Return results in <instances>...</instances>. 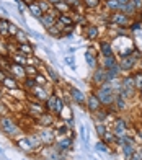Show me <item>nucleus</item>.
Returning <instances> with one entry per match:
<instances>
[{"instance_id":"nucleus-1","label":"nucleus","mask_w":142,"mask_h":160,"mask_svg":"<svg viewBox=\"0 0 142 160\" xmlns=\"http://www.w3.org/2000/svg\"><path fill=\"white\" fill-rule=\"evenodd\" d=\"M21 131L23 129H21L20 122L13 118L10 113L0 116V132H2L3 136L10 137V139H17Z\"/></svg>"},{"instance_id":"nucleus-2","label":"nucleus","mask_w":142,"mask_h":160,"mask_svg":"<svg viewBox=\"0 0 142 160\" xmlns=\"http://www.w3.org/2000/svg\"><path fill=\"white\" fill-rule=\"evenodd\" d=\"M95 92V95L98 97V100L101 101V105L103 106H110L115 103V98H116V90H115V87L111 85V82H106L100 87H96V88H93Z\"/></svg>"},{"instance_id":"nucleus-3","label":"nucleus","mask_w":142,"mask_h":160,"mask_svg":"<svg viewBox=\"0 0 142 160\" xmlns=\"http://www.w3.org/2000/svg\"><path fill=\"white\" fill-rule=\"evenodd\" d=\"M113 41H115L113 42V49H115V54L119 56V59L131 56L132 51L136 49V46H134V42L129 36H118V38H115Z\"/></svg>"},{"instance_id":"nucleus-4","label":"nucleus","mask_w":142,"mask_h":160,"mask_svg":"<svg viewBox=\"0 0 142 160\" xmlns=\"http://www.w3.org/2000/svg\"><path fill=\"white\" fill-rule=\"evenodd\" d=\"M64 100L59 97V95H56V93H51L49 95V98L44 101V108H46V111L49 113H52L56 116H59V113L62 111V108H64Z\"/></svg>"},{"instance_id":"nucleus-5","label":"nucleus","mask_w":142,"mask_h":160,"mask_svg":"<svg viewBox=\"0 0 142 160\" xmlns=\"http://www.w3.org/2000/svg\"><path fill=\"white\" fill-rule=\"evenodd\" d=\"M106 82H108V70L101 67V65H98L93 70V75H91V85H93V88H96V87H100Z\"/></svg>"},{"instance_id":"nucleus-6","label":"nucleus","mask_w":142,"mask_h":160,"mask_svg":"<svg viewBox=\"0 0 142 160\" xmlns=\"http://www.w3.org/2000/svg\"><path fill=\"white\" fill-rule=\"evenodd\" d=\"M132 20L134 18H131L129 15H126V13H123V12H113V13H110V23H113V25H118V26H129L131 23H132Z\"/></svg>"},{"instance_id":"nucleus-7","label":"nucleus","mask_w":142,"mask_h":160,"mask_svg":"<svg viewBox=\"0 0 142 160\" xmlns=\"http://www.w3.org/2000/svg\"><path fill=\"white\" fill-rule=\"evenodd\" d=\"M113 132H115L116 137L129 136V122L124 118H116V121L113 122Z\"/></svg>"},{"instance_id":"nucleus-8","label":"nucleus","mask_w":142,"mask_h":160,"mask_svg":"<svg viewBox=\"0 0 142 160\" xmlns=\"http://www.w3.org/2000/svg\"><path fill=\"white\" fill-rule=\"evenodd\" d=\"M39 139L42 142V145H54L56 139H57V134H56L54 128H41L39 131Z\"/></svg>"},{"instance_id":"nucleus-9","label":"nucleus","mask_w":142,"mask_h":160,"mask_svg":"<svg viewBox=\"0 0 142 160\" xmlns=\"http://www.w3.org/2000/svg\"><path fill=\"white\" fill-rule=\"evenodd\" d=\"M42 113H46V108H44V105H42L41 101L34 100V98L28 100V114H30L31 118L36 119V118H39Z\"/></svg>"},{"instance_id":"nucleus-10","label":"nucleus","mask_w":142,"mask_h":160,"mask_svg":"<svg viewBox=\"0 0 142 160\" xmlns=\"http://www.w3.org/2000/svg\"><path fill=\"white\" fill-rule=\"evenodd\" d=\"M56 122H57V116L49 111L42 113L39 118H36V126H39V128H54Z\"/></svg>"},{"instance_id":"nucleus-11","label":"nucleus","mask_w":142,"mask_h":160,"mask_svg":"<svg viewBox=\"0 0 142 160\" xmlns=\"http://www.w3.org/2000/svg\"><path fill=\"white\" fill-rule=\"evenodd\" d=\"M82 33L87 41H96L100 38V28L93 23H87L85 26H82Z\"/></svg>"},{"instance_id":"nucleus-12","label":"nucleus","mask_w":142,"mask_h":160,"mask_svg":"<svg viewBox=\"0 0 142 160\" xmlns=\"http://www.w3.org/2000/svg\"><path fill=\"white\" fill-rule=\"evenodd\" d=\"M72 144H74V137H70V136H61L54 142L56 149L59 152H62V154H66V152H69L72 149Z\"/></svg>"},{"instance_id":"nucleus-13","label":"nucleus","mask_w":142,"mask_h":160,"mask_svg":"<svg viewBox=\"0 0 142 160\" xmlns=\"http://www.w3.org/2000/svg\"><path fill=\"white\" fill-rule=\"evenodd\" d=\"M137 64H139V61L132 54L127 56V57H121V59H119V67H121V72H126V74H131V72L136 69Z\"/></svg>"},{"instance_id":"nucleus-14","label":"nucleus","mask_w":142,"mask_h":160,"mask_svg":"<svg viewBox=\"0 0 142 160\" xmlns=\"http://www.w3.org/2000/svg\"><path fill=\"white\" fill-rule=\"evenodd\" d=\"M57 15H59V12H57V10H54V7H52V10H51V12L42 13V17L39 18V21L42 23V26H44L46 30H49L51 26H54L56 23H57Z\"/></svg>"},{"instance_id":"nucleus-15","label":"nucleus","mask_w":142,"mask_h":160,"mask_svg":"<svg viewBox=\"0 0 142 160\" xmlns=\"http://www.w3.org/2000/svg\"><path fill=\"white\" fill-rule=\"evenodd\" d=\"M69 97L79 106H85V103H87V95L82 90L77 88V87H69Z\"/></svg>"},{"instance_id":"nucleus-16","label":"nucleus","mask_w":142,"mask_h":160,"mask_svg":"<svg viewBox=\"0 0 142 160\" xmlns=\"http://www.w3.org/2000/svg\"><path fill=\"white\" fill-rule=\"evenodd\" d=\"M85 108L93 114V113H96L100 108H103V105H101V101L98 100V97L95 95V92H91L90 95L87 97V103H85Z\"/></svg>"},{"instance_id":"nucleus-17","label":"nucleus","mask_w":142,"mask_h":160,"mask_svg":"<svg viewBox=\"0 0 142 160\" xmlns=\"http://www.w3.org/2000/svg\"><path fill=\"white\" fill-rule=\"evenodd\" d=\"M15 145L21 152H25V154H34V152H36L33 149V145H31L30 139H28V136H20L18 139H15Z\"/></svg>"},{"instance_id":"nucleus-18","label":"nucleus","mask_w":142,"mask_h":160,"mask_svg":"<svg viewBox=\"0 0 142 160\" xmlns=\"http://www.w3.org/2000/svg\"><path fill=\"white\" fill-rule=\"evenodd\" d=\"M98 52L101 57H110V56H116L115 49H113V42L110 39H101L98 42Z\"/></svg>"},{"instance_id":"nucleus-19","label":"nucleus","mask_w":142,"mask_h":160,"mask_svg":"<svg viewBox=\"0 0 142 160\" xmlns=\"http://www.w3.org/2000/svg\"><path fill=\"white\" fill-rule=\"evenodd\" d=\"M85 61L90 65V69L95 70L98 65H100V52L95 49H87V52H85Z\"/></svg>"},{"instance_id":"nucleus-20","label":"nucleus","mask_w":142,"mask_h":160,"mask_svg":"<svg viewBox=\"0 0 142 160\" xmlns=\"http://www.w3.org/2000/svg\"><path fill=\"white\" fill-rule=\"evenodd\" d=\"M8 75L18 78L20 82H23V80L26 78V70H25V65H20V64H15L12 62L10 69H8Z\"/></svg>"},{"instance_id":"nucleus-21","label":"nucleus","mask_w":142,"mask_h":160,"mask_svg":"<svg viewBox=\"0 0 142 160\" xmlns=\"http://www.w3.org/2000/svg\"><path fill=\"white\" fill-rule=\"evenodd\" d=\"M46 88H47V87H39V85H36V87H34V88L30 92V93H31L30 98H34V100L41 101V103H42V101H46V100L49 98V95H51V93H49Z\"/></svg>"},{"instance_id":"nucleus-22","label":"nucleus","mask_w":142,"mask_h":160,"mask_svg":"<svg viewBox=\"0 0 142 160\" xmlns=\"http://www.w3.org/2000/svg\"><path fill=\"white\" fill-rule=\"evenodd\" d=\"M2 87L5 90H10V92H13V90H18V88H21V83H20V80L18 78H15V77H12V75H8L3 82H2Z\"/></svg>"},{"instance_id":"nucleus-23","label":"nucleus","mask_w":142,"mask_h":160,"mask_svg":"<svg viewBox=\"0 0 142 160\" xmlns=\"http://www.w3.org/2000/svg\"><path fill=\"white\" fill-rule=\"evenodd\" d=\"M17 52L23 54L25 57L30 59V57L34 56V48H33L31 42H21V44H17Z\"/></svg>"},{"instance_id":"nucleus-24","label":"nucleus","mask_w":142,"mask_h":160,"mask_svg":"<svg viewBox=\"0 0 142 160\" xmlns=\"http://www.w3.org/2000/svg\"><path fill=\"white\" fill-rule=\"evenodd\" d=\"M10 25H12V21L8 18H0V38H3V39L10 38Z\"/></svg>"},{"instance_id":"nucleus-25","label":"nucleus","mask_w":142,"mask_h":160,"mask_svg":"<svg viewBox=\"0 0 142 160\" xmlns=\"http://www.w3.org/2000/svg\"><path fill=\"white\" fill-rule=\"evenodd\" d=\"M57 23H61L62 26H75V21H74V17L72 13H59L57 15Z\"/></svg>"},{"instance_id":"nucleus-26","label":"nucleus","mask_w":142,"mask_h":160,"mask_svg":"<svg viewBox=\"0 0 142 160\" xmlns=\"http://www.w3.org/2000/svg\"><path fill=\"white\" fill-rule=\"evenodd\" d=\"M101 67H105L106 70H110L113 67H116V65H119V59L116 56H110V57H101Z\"/></svg>"},{"instance_id":"nucleus-27","label":"nucleus","mask_w":142,"mask_h":160,"mask_svg":"<svg viewBox=\"0 0 142 160\" xmlns=\"http://www.w3.org/2000/svg\"><path fill=\"white\" fill-rule=\"evenodd\" d=\"M121 150H123V154H124L126 160H127V158H131V155L134 154V152H136V142H134V141L124 142V144L121 145Z\"/></svg>"},{"instance_id":"nucleus-28","label":"nucleus","mask_w":142,"mask_h":160,"mask_svg":"<svg viewBox=\"0 0 142 160\" xmlns=\"http://www.w3.org/2000/svg\"><path fill=\"white\" fill-rule=\"evenodd\" d=\"M121 87L129 90H136V80H134V74H126L121 78Z\"/></svg>"},{"instance_id":"nucleus-29","label":"nucleus","mask_w":142,"mask_h":160,"mask_svg":"<svg viewBox=\"0 0 142 160\" xmlns=\"http://www.w3.org/2000/svg\"><path fill=\"white\" fill-rule=\"evenodd\" d=\"M26 8L28 12H30V15H33L34 18H41L42 17V10H41V7L38 5V0H34V2H31L30 5H26Z\"/></svg>"},{"instance_id":"nucleus-30","label":"nucleus","mask_w":142,"mask_h":160,"mask_svg":"<svg viewBox=\"0 0 142 160\" xmlns=\"http://www.w3.org/2000/svg\"><path fill=\"white\" fill-rule=\"evenodd\" d=\"M47 33L52 36V38H62L64 33H66V26H62L61 23H56L54 26H51L47 30Z\"/></svg>"},{"instance_id":"nucleus-31","label":"nucleus","mask_w":142,"mask_h":160,"mask_svg":"<svg viewBox=\"0 0 142 160\" xmlns=\"http://www.w3.org/2000/svg\"><path fill=\"white\" fill-rule=\"evenodd\" d=\"M101 0H82V5L87 12H93V10H98L101 7Z\"/></svg>"},{"instance_id":"nucleus-32","label":"nucleus","mask_w":142,"mask_h":160,"mask_svg":"<svg viewBox=\"0 0 142 160\" xmlns=\"http://www.w3.org/2000/svg\"><path fill=\"white\" fill-rule=\"evenodd\" d=\"M54 131H56V134H57V137H61V136H67L70 132V128L64 121H57L54 126Z\"/></svg>"},{"instance_id":"nucleus-33","label":"nucleus","mask_w":142,"mask_h":160,"mask_svg":"<svg viewBox=\"0 0 142 160\" xmlns=\"http://www.w3.org/2000/svg\"><path fill=\"white\" fill-rule=\"evenodd\" d=\"M57 118H59L61 121L74 119V113H72V108H70L69 105H64V108H62V111L59 113V116H57Z\"/></svg>"},{"instance_id":"nucleus-34","label":"nucleus","mask_w":142,"mask_h":160,"mask_svg":"<svg viewBox=\"0 0 142 160\" xmlns=\"http://www.w3.org/2000/svg\"><path fill=\"white\" fill-rule=\"evenodd\" d=\"M113 105L116 106V110H118V111H126V110H127V100L123 98V97H119V95H116L115 103H113Z\"/></svg>"},{"instance_id":"nucleus-35","label":"nucleus","mask_w":142,"mask_h":160,"mask_svg":"<svg viewBox=\"0 0 142 160\" xmlns=\"http://www.w3.org/2000/svg\"><path fill=\"white\" fill-rule=\"evenodd\" d=\"M10 59H12V62H15V64L28 65V57H25L23 54H20V52H13V54H10Z\"/></svg>"},{"instance_id":"nucleus-36","label":"nucleus","mask_w":142,"mask_h":160,"mask_svg":"<svg viewBox=\"0 0 142 160\" xmlns=\"http://www.w3.org/2000/svg\"><path fill=\"white\" fill-rule=\"evenodd\" d=\"M46 77H47V78H51V82H52V83H59V82H61L59 75L56 74V70L51 67V65H46Z\"/></svg>"},{"instance_id":"nucleus-37","label":"nucleus","mask_w":142,"mask_h":160,"mask_svg":"<svg viewBox=\"0 0 142 160\" xmlns=\"http://www.w3.org/2000/svg\"><path fill=\"white\" fill-rule=\"evenodd\" d=\"M34 82H36V85H39V87H47L49 85V78L46 77V74L38 72V74L34 75Z\"/></svg>"},{"instance_id":"nucleus-38","label":"nucleus","mask_w":142,"mask_h":160,"mask_svg":"<svg viewBox=\"0 0 142 160\" xmlns=\"http://www.w3.org/2000/svg\"><path fill=\"white\" fill-rule=\"evenodd\" d=\"M21 87H23V90L26 92H31L34 87H36V82H34V77H26L23 82H21Z\"/></svg>"},{"instance_id":"nucleus-39","label":"nucleus","mask_w":142,"mask_h":160,"mask_svg":"<svg viewBox=\"0 0 142 160\" xmlns=\"http://www.w3.org/2000/svg\"><path fill=\"white\" fill-rule=\"evenodd\" d=\"M116 139H118V137L115 136V132H113V131H106V132H105V136L101 137V141H103V142H106L108 145L116 144Z\"/></svg>"},{"instance_id":"nucleus-40","label":"nucleus","mask_w":142,"mask_h":160,"mask_svg":"<svg viewBox=\"0 0 142 160\" xmlns=\"http://www.w3.org/2000/svg\"><path fill=\"white\" fill-rule=\"evenodd\" d=\"M54 10H57L59 13H70V12H72V7L67 5V3L62 0V2H59L57 5H54Z\"/></svg>"},{"instance_id":"nucleus-41","label":"nucleus","mask_w":142,"mask_h":160,"mask_svg":"<svg viewBox=\"0 0 142 160\" xmlns=\"http://www.w3.org/2000/svg\"><path fill=\"white\" fill-rule=\"evenodd\" d=\"M13 39H15L17 44H21V42H30V39H28V36L25 34L23 30H20V31L15 34V38H13Z\"/></svg>"},{"instance_id":"nucleus-42","label":"nucleus","mask_w":142,"mask_h":160,"mask_svg":"<svg viewBox=\"0 0 142 160\" xmlns=\"http://www.w3.org/2000/svg\"><path fill=\"white\" fill-rule=\"evenodd\" d=\"M134 80H136V90L142 92V70L134 72Z\"/></svg>"},{"instance_id":"nucleus-43","label":"nucleus","mask_w":142,"mask_h":160,"mask_svg":"<svg viewBox=\"0 0 142 160\" xmlns=\"http://www.w3.org/2000/svg\"><path fill=\"white\" fill-rule=\"evenodd\" d=\"M25 70H26V77H34L38 74V67L36 65H33V64H28V65H25Z\"/></svg>"},{"instance_id":"nucleus-44","label":"nucleus","mask_w":142,"mask_h":160,"mask_svg":"<svg viewBox=\"0 0 142 160\" xmlns=\"http://www.w3.org/2000/svg\"><path fill=\"white\" fill-rule=\"evenodd\" d=\"M95 131H96V134L100 136V137H103L105 136V132L108 129H106V126L103 124V122H100V121H95Z\"/></svg>"},{"instance_id":"nucleus-45","label":"nucleus","mask_w":142,"mask_h":160,"mask_svg":"<svg viewBox=\"0 0 142 160\" xmlns=\"http://www.w3.org/2000/svg\"><path fill=\"white\" fill-rule=\"evenodd\" d=\"M38 5L41 7L42 13H47V12H51V10H52V5L49 3L47 0H38Z\"/></svg>"},{"instance_id":"nucleus-46","label":"nucleus","mask_w":142,"mask_h":160,"mask_svg":"<svg viewBox=\"0 0 142 160\" xmlns=\"http://www.w3.org/2000/svg\"><path fill=\"white\" fill-rule=\"evenodd\" d=\"M96 150H100V152H103V154H110V147H108V144L106 142H103V141H100L96 144Z\"/></svg>"},{"instance_id":"nucleus-47","label":"nucleus","mask_w":142,"mask_h":160,"mask_svg":"<svg viewBox=\"0 0 142 160\" xmlns=\"http://www.w3.org/2000/svg\"><path fill=\"white\" fill-rule=\"evenodd\" d=\"M64 2H66L67 5L72 7V12H75V10L82 5V0H64Z\"/></svg>"},{"instance_id":"nucleus-48","label":"nucleus","mask_w":142,"mask_h":160,"mask_svg":"<svg viewBox=\"0 0 142 160\" xmlns=\"http://www.w3.org/2000/svg\"><path fill=\"white\" fill-rule=\"evenodd\" d=\"M140 28H142V23H140V21L132 20V23L129 25V31H137V30H140Z\"/></svg>"},{"instance_id":"nucleus-49","label":"nucleus","mask_w":142,"mask_h":160,"mask_svg":"<svg viewBox=\"0 0 142 160\" xmlns=\"http://www.w3.org/2000/svg\"><path fill=\"white\" fill-rule=\"evenodd\" d=\"M18 31H20V28H18L17 25L12 23V25H10V38H15V34H17ZM10 38H8V39H10Z\"/></svg>"},{"instance_id":"nucleus-50","label":"nucleus","mask_w":142,"mask_h":160,"mask_svg":"<svg viewBox=\"0 0 142 160\" xmlns=\"http://www.w3.org/2000/svg\"><path fill=\"white\" fill-rule=\"evenodd\" d=\"M127 160H142V154H140L139 150H136V152L131 155V158H127Z\"/></svg>"},{"instance_id":"nucleus-51","label":"nucleus","mask_w":142,"mask_h":160,"mask_svg":"<svg viewBox=\"0 0 142 160\" xmlns=\"http://www.w3.org/2000/svg\"><path fill=\"white\" fill-rule=\"evenodd\" d=\"M7 77H8V72L3 70V69H0V85H2V82H3Z\"/></svg>"},{"instance_id":"nucleus-52","label":"nucleus","mask_w":142,"mask_h":160,"mask_svg":"<svg viewBox=\"0 0 142 160\" xmlns=\"http://www.w3.org/2000/svg\"><path fill=\"white\" fill-rule=\"evenodd\" d=\"M132 56H134V57H136V59H137V61H140V59H142V54H140V51H139L137 48H136V49H134V51H132Z\"/></svg>"},{"instance_id":"nucleus-53","label":"nucleus","mask_w":142,"mask_h":160,"mask_svg":"<svg viewBox=\"0 0 142 160\" xmlns=\"http://www.w3.org/2000/svg\"><path fill=\"white\" fill-rule=\"evenodd\" d=\"M64 62H67L70 67H74V57H72V56H67L66 59H64Z\"/></svg>"},{"instance_id":"nucleus-54","label":"nucleus","mask_w":142,"mask_h":160,"mask_svg":"<svg viewBox=\"0 0 142 160\" xmlns=\"http://www.w3.org/2000/svg\"><path fill=\"white\" fill-rule=\"evenodd\" d=\"M134 5H136L137 12H140V10H142V0H134Z\"/></svg>"},{"instance_id":"nucleus-55","label":"nucleus","mask_w":142,"mask_h":160,"mask_svg":"<svg viewBox=\"0 0 142 160\" xmlns=\"http://www.w3.org/2000/svg\"><path fill=\"white\" fill-rule=\"evenodd\" d=\"M136 134H137V137H139V141L142 142V128H136Z\"/></svg>"},{"instance_id":"nucleus-56","label":"nucleus","mask_w":142,"mask_h":160,"mask_svg":"<svg viewBox=\"0 0 142 160\" xmlns=\"http://www.w3.org/2000/svg\"><path fill=\"white\" fill-rule=\"evenodd\" d=\"M118 2H119V5H121V7H124L126 3H129V2H132V0H118Z\"/></svg>"},{"instance_id":"nucleus-57","label":"nucleus","mask_w":142,"mask_h":160,"mask_svg":"<svg viewBox=\"0 0 142 160\" xmlns=\"http://www.w3.org/2000/svg\"><path fill=\"white\" fill-rule=\"evenodd\" d=\"M47 2H49V3H51V5L54 7V5H57L59 2H62V0H47Z\"/></svg>"},{"instance_id":"nucleus-58","label":"nucleus","mask_w":142,"mask_h":160,"mask_svg":"<svg viewBox=\"0 0 142 160\" xmlns=\"http://www.w3.org/2000/svg\"><path fill=\"white\" fill-rule=\"evenodd\" d=\"M5 15H7V12L2 8V7H0V18H5Z\"/></svg>"},{"instance_id":"nucleus-59","label":"nucleus","mask_w":142,"mask_h":160,"mask_svg":"<svg viewBox=\"0 0 142 160\" xmlns=\"http://www.w3.org/2000/svg\"><path fill=\"white\" fill-rule=\"evenodd\" d=\"M139 70H142V59L139 61Z\"/></svg>"},{"instance_id":"nucleus-60","label":"nucleus","mask_w":142,"mask_h":160,"mask_svg":"<svg viewBox=\"0 0 142 160\" xmlns=\"http://www.w3.org/2000/svg\"><path fill=\"white\" fill-rule=\"evenodd\" d=\"M2 97H3V92H2V88H0V100H2Z\"/></svg>"},{"instance_id":"nucleus-61","label":"nucleus","mask_w":142,"mask_h":160,"mask_svg":"<svg viewBox=\"0 0 142 160\" xmlns=\"http://www.w3.org/2000/svg\"><path fill=\"white\" fill-rule=\"evenodd\" d=\"M140 12H142V10H140Z\"/></svg>"}]
</instances>
